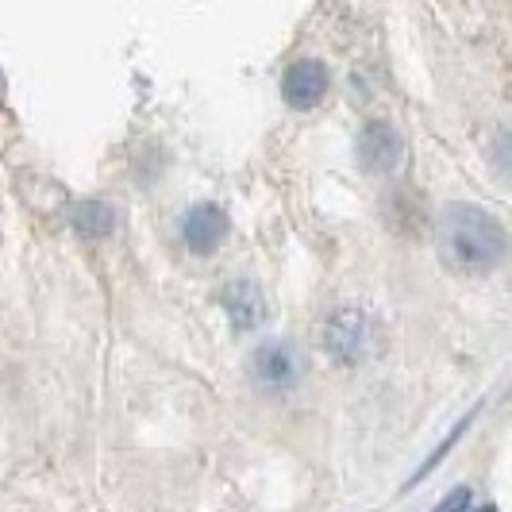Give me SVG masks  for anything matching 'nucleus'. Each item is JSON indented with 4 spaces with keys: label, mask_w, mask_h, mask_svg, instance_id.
Masks as SVG:
<instances>
[{
    "label": "nucleus",
    "mask_w": 512,
    "mask_h": 512,
    "mask_svg": "<svg viewBox=\"0 0 512 512\" xmlns=\"http://www.w3.org/2000/svg\"><path fill=\"white\" fill-rule=\"evenodd\" d=\"M359 343H362V320L355 312H339L332 320V328H328V347H332L339 359H343V347H351L347 351V359H351V355H359Z\"/></svg>",
    "instance_id": "nucleus-7"
},
{
    "label": "nucleus",
    "mask_w": 512,
    "mask_h": 512,
    "mask_svg": "<svg viewBox=\"0 0 512 512\" xmlns=\"http://www.w3.org/2000/svg\"><path fill=\"white\" fill-rule=\"evenodd\" d=\"M231 316H235L239 328H251L258 316H262V297H258L255 285L239 282L231 289Z\"/></svg>",
    "instance_id": "nucleus-8"
},
{
    "label": "nucleus",
    "mask_w": 512,
    "mask_h": 512,
    "mask_svg": "<svg viewBox=\"0 0 512 512\" xmlns=\"http://www.w3.org/2000/svg\"><path fill=\"white\" fill-rule=\"evenodd\" d=\"M359 151H362V162L370 166V170H393L397 166V158H401V135L382 124V120H374L370 128L362 131L359 139Z\"/></svg>",
    "instance_id": "nucleus-5"
},
{
    "label": "nucleus",
    "mask_w": 512,
    "mask_h": 512,
    "mask_svg": "<svg viewBox=\"0 0 512 512\" xmlns=\"http://www.w3.org/2000/svg\"><path fill=\"white\" fill-rule=\"evenodd\" d=\"M251 378L262 389H289L301 378V355L289 343H266L251 359Z\"/></svg>",
    "instance_id": "nucleus-2"
},
{
    "label": "nucleus",
    "mask_w": 512,
    "mask_h": 512,
    "mask_svg": "<svg viewBox=\"0 0 512 512\" xmlns=\"http://www.w3.org/2000/svg\"><path fill=\"white\" fill-rule=\"evenodd\" d=\"M185 243L197 251V255H208V251H216L220 247V239L228 235V216H224V208L216 205H197L189 216H185Z\"/></svg>",
    "instance_id": "nucleus-4"
},
{
    "label": "nucleus",
    "mask_w": 512,
    "mask_h": 512,
    "mask_svg": "<svg viewBox=\"0 0 512 512\" xmlns=\"http://www.w3.org/2000/svg\"><path fill=\"white\" fill-rule=\"evenodd\" d=\"M282 93L293 108H316V104L324 101V93H328V70H324V62H316V58L293 62L282 77Z\"/></svg>",
    "instance_id": "nucleus-3"
},
{
    "label": "nucleus",
    "mask_w": 512,
    "mask_h": 512,
    "mask_svg": "<svg viewBox=\"0 0 512 512\" xmlns=\"http://www.w3.org/2000/svg\"><path fill=\"white\" fill-rule=\"evenodd\" d=\"M466 505H470V489H455L447 501H439L436 512H466Z\"/></svg>",
    "instance_id": "nucleus-9"
},
{
    "label": "nucleus",
    "mask_w": 512,
    "mask_h": 512,
    "mask_svg": "<svg viewBox=\"0 0 512 512\" xmlns=\"http://www.w3.org/2000/svg\"><path fill=\"white\" fill-rule=\"evenodd\" d=\"M439 258L459 274H489L505 258V228L478 205H455L439 216Z\"/></svg>",
    "instance_id": "nucleus-1"
},
{
    "label": "nucleus",
    "mask_w": 512,
    "mask_h": 512,
    "mask_svg": "<svg viewBox=\"0 0 512 512\" xmlns=\"http://www.w3.org/2000/svg\"><path fill=\"white\" fill-rule=\"evenodd\" d=\"M482 512H497V509H482Z\"/></svg>",
    "instance_id": "nucleus-10"
},
{
    "label": "nucleus",
    "mask_w": 512,
    "mask_h": 512,
    "mask_svg": "<svg viewBox=\"0 0 512 512\" xmlns=\"http://www.w3.org/2000/svg\"><path fill=\"white\" fill-rule=\"evenodd\" d=\"M74 224H77L81 235H89V239H104V235H112V231H116V208H108L104 201H85V205H77Z\"/></svg>",
    "instance_id": "nucleus-6"
}]
</instances>
